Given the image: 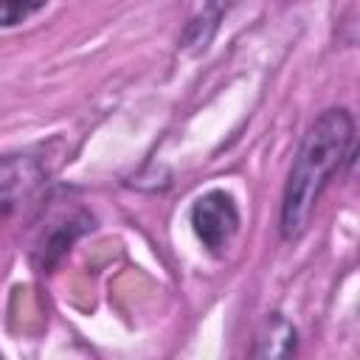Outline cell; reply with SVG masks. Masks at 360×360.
<instances>
[{
    "label": "cell",
    "mask_w": 360,
    "mask_h": 360,
    "mask_svg": "<svg viewBox=\"0 0 360 360\" xmlns=\"http://www.w3.org/2000/svg\"><path fill=\"white\" fill-rule=\"evenodd\" d=\"M354 163V115L346 107L323 110L301 135L278 211V233L284 242H298L318 208L329 180Z\"/></svg>",
    "instance_id": "obj_1"
},
{
    "label": "cell",
    "mask_w": 360,
    "mask_h": 360,
    "mask_svg": "<svg viewBox=\"0 0 360 360\" xmlns=\"http://www.w3.org/2000/svg\"><path fill=\"white\" fill-rule=\"evenodd\" d=\"M188 222L200 239V245L211 253V256H222L231 245V239L239 231V205L233 200L231 191L225 188H211L205 194H200L191 208H188Z\"/></svg>",
    "instance_id": "obj_2"
},
{
    "label": "cell",
    "mask_w": 360,
    "mask_h": 360,
    "mask_svg": "<svg viewBox=\"0 0 360 360\" xmlns=\"http://www.w3.org/2000/svg\"><path fill=\"white\" fill-rule=\"evenodd\" d=\"M90 228H93V217H90L87 211H79L76 217L56 222V225L42 236V242L34 248V264H37V270H39V273L51 270V267L70 250V245H73L84 231H90Z\"/></svg>",
    "instance_id": "obj_3"
},
{
    "label": "cell",
    "mask_w": 360,
    "mask_h": 360,
    "mask_svg": "<svg viewBox=\"0 0 360 360\" xmlns=\"http://www.w3.org/2000/svg\"><path fill=\"white\" fill-rule=\"evenodd\" d=\"M298 349V332L295 326L281 315V312H270L262 323V329L256 332V343L250 349L253 357H290Z\"/></svg>",
    "instance_id": "obj_4"
},
{
    "label": "cell",
    "mask_w": 360,
    "mask_h": 360,
    "mask_svg": "<svg viewBox=\"0 0 360 360\" xmlns=\"http://www.w3.org/2000/svg\"><path fill=\"white\" fill-rule=\"evenodd\" d=\"M48 0H0V28H14L42 11Z\"/></svg>",
    "instance_id": "obj_5"
}]
</instances>
